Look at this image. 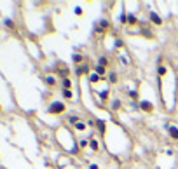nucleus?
<instances>
[{
    "label": "nucleus",
    "instance_id": "f257e3e1",
    "mask_svg": "<svg viewBox=\"0 0 178 169\" xmlns=\"http://www.w3.org/2000/svg\"><path fill=\"white\" fill-rule=\"evenodd\" d=\"M47 112H49V113H63V112H65V105L59 103V101H54L51 107H49Z\"/></svg>",
    "mask_w": 178,
    "mask_h": 169
},
{
    "label": "nucleus",
    "instance_id": "f03ea898",
    "mask_svg": "<svg viewBox=\"0 0 178 169\" xmlns=\"http://www.w3.org/2000/svg\"><path fill=\"white\" fill-rule=\"evenodd\" d=\"M140 108H142L143 112H154V105H152V103H148V101H142Z\"/></svg>",
    "mask_w": 178,
    "mask_h": 169
},
{
    "label": "nucleus",
    "instance_id": "7ed1b4c3",
    "mask_svg": "<svg viewBox=\"0 0 178 169\" xmlns=\"http://www.w3.org/2000/svg\"><path fill=\"white\" fill-rule=\"evenodd\" d=\"M168 133L173 139H178V127H175V125H168Z\"/></svg>",
    "mask_w": 178,
    "mask_h": 169
},
{
    "label": "nucleus",
    "instance_id": "20e7f679",
    "mask_svg": "<svg viewBox=\"0 0 178 169\" xmlns=\"http://www.w3.org/2000/svg\"><path fill=\"white\" fill-rule=\"evenodd\" d=\"M150 21H154V25H162V19L155 12H150Z\"/></svg>",
    "mask_w": 178,
    "mask_h": 169
},
{
    "label": "nucleus",
    "instance_id": "39448f33",
    "mask_svg": "<svg viewBox=\"0 0 178 169\" xmlns=\"http://www.w3.org/2000/svg\"><path fill=\"white\" fill-rule=\"evenodd\" d=\"M87 70H89V68H87V65H79V66H77V75H79V77H82L84 73H87Z\"/></svg>",
    "mask_w": 178,
    "mask_h": 169
},
{
    "label": "nucleus",
    "instance_id": "423d86ee",
    "mask_svg": "<svg viewBox=\"0 0 178 169\" xmlns=\"http://www.w3.org/2000/svg\"><path fill=\"white\" fill-rule=\"evenodd\" d=\"M100 80H101V75H98L96 72L89 75V82H91V84H94V82H100Z\"/></svg>",
    "mask_w": 178,
    "mask_h": 169
},
{
    "label": "nucleus",
    "instance_id": "0eeeda50",
    "mask_svg": "<svg viewBox=\"0 0 178 169\" xmlns=\"http://www.w3.org/2000/svg\"><path fill=\"white\" fill-rule=\"evenodd\" d=\"M89 146H91L93 150H100V143H98L96 139H93V138L89 139Z\"/></svg>",
    "mask_w": 178,
    "mask_h": 169
},
{
    "label": "nucleus",
    "instance_id": "6e6552de",
    "mask_svg": "<svg viewBox=\"0 0 178 169\" xmlns=\"http://www.w3.org/2000/svg\"><path fill=\"white\" fill-rule=\"evenodd\" d=\"M72 87V80L66 77V78H63V89H70Z\"/></svg>",
    "mask_w": 178,
    "mask_h": 169
},
{
    "label": "nucleus",
    "instance_id": "1a4fd4ad",
    "mask_svg": "<svg viewBox=\"0 0 178 169\" xmlns=\"http://www.w3.org/2000/svg\"><path fill=\"white\" fill-rule=\"evenodd\" d=\"M98 65H100V66H103V68H107V66H108V59H107L105 56H101V58H100V61H98Z\"/></svg>",
    "mask_w": 178,
    "mask_h": 169
},
{
    "label": "nucleus",
    "instance_id": "9d476101",
    "mask_svg": "<svg viewBox=\"0 0 178 169\" xmlns=\"http://www.w3.org/2000/svg\"><path fill=\"white\" fill-rule=\"evenodd\" d=\"M63 98H65V99H72V98H73L72 91H70V89H63Z\"/></svg>",
    "mask_w": 178,
    "mask_h": 169
},
{
    "label": "nucleus",
    "instance_id": "9b49d317",
    "mask_svg": "<svg viewBox=\"0 0 178 169\" xmlns=\"http://www.w3.org/2000/svg\"><path fill=\"white\" fill-rule=\"evenodd\" d=\"M108 80H110V84H115V82H117V75H115V72H110V73H108Z\"/></svg>",
    "mask_w": 178,
    "mask_h": 169
},
{
    "label": "nucleus",
    "instance_id": "f8f14e48",
    "mask_svg": "<svg viewBox=\"0 0 178 169\" xmlns=\"http://www.w3.org/2000/svg\"><path fill=\"white\" fill-rule=\"evenodd\" d=\"M157 72H159V77H164V75H166V73H168V68H166V66H162V65H161V66H159V70H157Z\"/></svg>",
    "mask_w": 178,
    "mask_h": 169
},
{
    "label": "nucleus",
    "instance_id": "ddd939ff",
    "mask_svg": "<svg viewBox=\"0 0 178 169\" xmlns=\"http://www.w3.org/2000/svg\"><path fill=\"white\" fill-rule=\"evenodd\" d=\"M127 25H136V17L133 16V14L127 16Z\"/></svg>",
    "mask_w": 178,
    "mask_h": 169
},
{
    "label": "nucleus",
    "instance_id": "4468645a",
    "mask_svg": "<svg viewBox=\"0 0 178 169\" xmlns=\"http://www.w3.org/2000/svg\"><path fill=\"white\" fill-rule=\"evenodd\" d=\"M75 129H77V131H84V129H86V124H84V122H77V124H75Z\"/></svg>",
    "mask_w": 178,
    "mask_h": 169
},
{
    "label": "nucleus",
    "instance_id": "2eb2a0df",
    "mask_svg": "<svg viewBox=\"0 0 178 169\" xmlns=\"http://www.w3.org/2000/svg\"><path fill=\"white\" fill-rule=\"evenodd\" d=\"M96 124H98V127H100V133L105 134V124H103L101 120H96Z\"/></svg>",
    "mask_w": 178,
    "mask_h": 169
},
{
    "label": "nucleus",
    "instance_id": "dca6fc26",
    "mask_svg": "<svg viewBox=\"0 0 178 169\" xmlns=\"http://www.w3.org/2000/svg\"><path fill=\"white\" fill-rule=\"evenodd\" d=\"M68 120H70V122H72V124H73V125H75V124H77V122H79V120H80V119H79V117H77V115H70V117H68Z\"/></svg>",
    "mask_w": 178,
    "mask_h": 169
},
{
    "label": "nucleus",
    "instance_id": "f3484780",
    "mask_svg": "<svg viewBox=\"0 0 178 169\" xmlns=\"http://www.w3.org/2000/svg\"><path fill=\"white\" fill-rule=\"evenodd\" d=\"M46 82L49 84V86H54V84H56V78H54V77H46Z\"/></svg>",
    "mask_w": 178,
    "mask_h": 169
},
{
    "label": "nucleus",
    "instance_id": "a211bd4d",
    "mask_svg": "<svg viewBox=\"0 0 178 169\" xmlns=\"http://www.w3.org/2000/svg\"><path fill=\"white\" fill-rule=\"evenodd\" d=\"M94 72H96V73H98V75H103V73H105V68H103V66H100V65H98V66H96V68H94Z\"/></svg>",
    "mask_w": 178,
    "mask_h": 169
},
{
    "label": "nucleus",
    "instance_id": "6ab92c4d",
    "mask_svg": "<svg viewBox=\"0 0 178 169\" xmlns=\"http://www.w3.org/2000/svg\"><path fill=\"white\" fill-rule=\"evenodd\" d=\"M82 59H84V58H82L80 54H75V56H73V61H75V63H80Z\"/></svg>",
    "mask_w": 178,
    "mask_h": 169
},
{
    "label": "nucleus",
    "instance_id": "aec40b11",
    "mask_svg": "<svg viewBox=\"0 0 178 169\" xmlns=\"http://www.w3.org/2000/svg\"><path fill=\"white\" fill-rule=\"evenodd\" d=\"M121 23H122V25H126V23H127V16H126L124 12H122V16H121Z\"/></svg>",
    "mask_w": 178,
    "mask_h": 169
},
{
    "label": "nucleus",
    "instance_id": "412c9836",
    "mask_svg": "<svg viewBox=\"0 0 178 169\" xmlns=\"http://www.w3.org/2000/svg\"><path fill=\"white\" fill-rule=\"evenodd\" d=\"M129 96H131L133 99H136V98H138V93H136V91H129Z\"/></svg>",
    "mask_w": 178,
    "mask_h": 169
},
{
    "label": "nucleus",
    "instance_id": "4be33fe9",
    "mask_svg": "<svg viewBox=\"0 0 178 169\" xmlns=\"http://www.w3.org/2000/svg\"><path fill=\"white\" fill-rule=\"evenodd\" d=\"M119 107H121V101H119V99H115V101H114V107H112V108H114V110H117Z\"/></svg>",
    "mask_w": 178,
    "mask_h": 169
},
{
    "label": "nucleus",
    "instance_id": "5701e85b",
    "mask_svg": "<svg viewBox=\"0 0 178 169\" xmlns=\"http://www.w3.org/2000/svg\"><path fill=\"white\" fill-rule=\"evenodd\" d=\"M107 93H108V91H101V94H100V96H101V99H107V98H108V94H107Z\"/></svg>",
    "mask_w": 178,
    "mask_h": 169
},
{
    "label": "nucleus",
    "instance_id": "b1692460",
    "mask_svg": "<svg viewBox=\"0 0 178 169\" xmlns=\"http://www.w3.org/2000/svg\"><path fill=\"white\" fill-rule=\"evenodd\" d=\"M5 23H7V26H9V28H12V26H14V23H12V21H11V19H7V21H5Z\"/></svg>",
    "mask_w": 178,
    "mask_h": 169
},
{
    "label": "nucleus",
    "instance_id": "393cba45",
    "mask_svg": "<svg viewBox=\"0 0 178 169\" xmlns=\"http://www.w3.org/2000/svg\"><path fill=\"white\" fill-rule=\"evenodd\" d=\"M87 145H89V143H87V141H84V139H82V141H80V146H82V148H84V146H87Z\"/></svg>",
    "mask_w": 178,
    "mask_h": 169
},
{
    "label": "nucleus",
    "instance_id": "a878e982",
    "mask_svg": "<svg viewBox=\"0 0 178 169\" xmlns=\"http://www.w3.org/2000/svg\"><path fill=\"white\" fill-rule=\"evenodd\" d=\"M89 169H98V164H91V166H89Z\"/></svg>",
    "mask_w": 178,
    "mask_h": 169
}]
</instances>
